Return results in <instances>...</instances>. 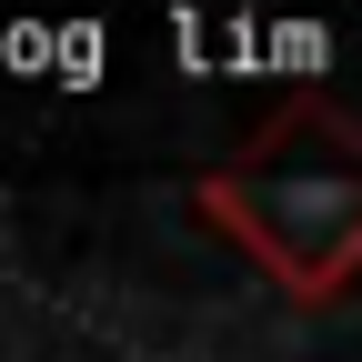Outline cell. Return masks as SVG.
Listing matches in <instances>:
<instances>
[{"instance_id": "obj_3", "label": "cell", "mask_w": 362, "mask_h": 362, "mask_svg": "<svg viewBox=\"0 0 362 362\" xmlns=\"http://www.w3.org/2000/svg\"><path fill=\"white\" fill-rule=\"evenodd\" d=\"M61 21H0V71H51Z\"/></svg>"}, {"instance_id": "obj_1", "label": "cell", "mask_w": 362, "mask_h": 362, "mask_svg": "<svg viewBox=\"0 0 362 362\" xmlns=\"http://www.w3.org/2000/svg\"><path fill=\"white\" fill-rule=\"evenodd\" d=\"M171 51H181V71H322L332 30L322 21H202V11H171Z\"/></svg>"}, {"instance_id": "obj_2", "label": "cell", "mask_w": 362, "mask_h": 362, "mask_svg": "<svg viewBox=\"0 0 362 362\" xmlns=\"http://www.w3.org/2000/svg\"><path fill=\"white\" fill-rule=\"evenodd\" d=\"M101 71H111V51H101V21H61V51H51V81L90 90Z\"/></svg>"}]
</instances>
